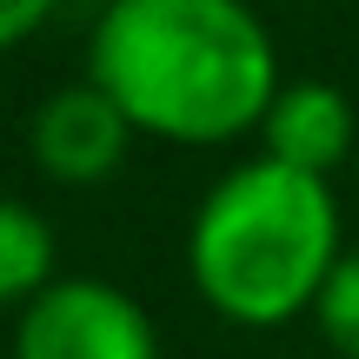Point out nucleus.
<instances>
[{
    "label": "nucleus",
    "instance_id": "nucleus-2",
    "mask_svg": "<svg viewBox=\"0 0 359 359\" xmlns=\"http://www.w3.org/2000/svg\"><path fill=\"white\" fill-rule=\"evenodd\" d=\"M339 266V206L320 173L286 160H246L193 213V280L233 320H286L320 299Z\"/></svg>",
    "mask_w": 359,
    "mask_h": 359
},
{
    "label": "nucleus",
    "instance_id": "nucleus-3",
    "mask_svg": "<svg viewBox=\"0 0 359 359\" xmlns=\"http://www.w3.org/2000/svg\"><path fill=\"white\" fill-rule=\"evenodd\" d=\"M13 359H154V326L107 280H53L27 299Z\"/></svg>",
    "mask_w": 359,
    "mask_h": 359
},
{
    "label": "nucleus",
    "instance_id": "nucleus-5",
    "mask_svg": "<svg viewBox=\"0 0 359 359\" xmlns=\"http://www.w3.org/2000/svg\"><path fill=\"white\" fill-rule=\"evenodd\" d=\"M266 160H286V167L299 173H320L339 167V160L353 154V107L339 87H326V80H293V87L273 93L266 107Z\"/></svg>",
    "mask_w": 359,
    "mask_h": 359
},
{
    "label": "nucleus",
    "instance_id": "nucleus-8",
    "mask_svg": "<svg viewBox=\"0 0 359 359\" xmlns=\"http://www.w3.org/2000/svg\"><path fill=\"white\" fill-rule=\"evenodd\" d=\"M40 13H47V0H0V47H7L13 34H27Z\"/></svg>",
    "mask_w": 359,
    "mask_h": 359
},
{
    "label": "nucleus",
    "instance_id": "nucleus-6",
    "mask_svg": "<svg viewBox=\"0 0 359 359\" xmlns=\"http://www.w3.org/2000/svg\"><path fill=\"white\" fill-rule=\"evenodd\" d=\"M47 259H53L47 219H40L27 200H0V299H7V293H27V286H40Z\"/></svg>",
    "mask_w": 359,
    "mask_h": 359
},
{
    "label": "nucleus",
    "instance_id": "nucleus-1",
    "mask_svg": "<svg viewBox=\"0 0 359 359\" xmlns=\"http://www.w3.org/2000/svg\"><path fill=\"white\" fill-rule=\"evenodd\" d=\"M93 80L127 120L213 140L273 107V40L240 0H114L93 27Z\"/></svg>",
    "mask_w": 359,
    "mask_h": 359
},
{
    "label": "nucleus",
    "instance_id": "nucleus-7",
    "mask_svg": "<svg viewBox=\"0 0 359 359\" xmlns=\"http://www.w3.org/2000/svg\"><path fill=\"white\" fill-rule=\"evenodd\" d=\"M320 326H326V339H333L346 359H359V246L353 253H339V266L326 273V286H320Z\"/></svg>",
    "mask_w": 359,
    "mask_h": 359
},
{
    "label": "nucleus",
    "instance_id": "nucleus-4",
    "mask_svg": "<svg viewBox=\"0 0 359 359\" xmlns=\"http://www.w3.org/2000/svg\"><path fill=\"white\" fill-rule=\"evenodd\" d=\"M34 147L53 173L93 180V173L114 167L120 147H127V114H120V100L100 80H80V87H60L34 114Z\"/></svg>",
    "mask_w": 359,
    "mask_h": 359
}]
</instances>
